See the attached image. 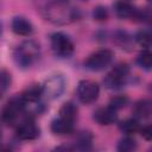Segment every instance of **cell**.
I'll return each instance as SVG.
<instances>
[{
	"label": "cell",
	"instance_id": "6da1fadb",
	"mask_svg": "<svg viewBox=\"0 0 152 152\" xmlns=\"http://www.w3.org/2000/svg\"><path fill=\"white\" fill-rule=\"evenodd\" d=\"M44 15L53 24H66L77 18L76 11L62 1L50 2L44 10Z\"/></svg>",
	"mask_w": 152,
	"mask_h": 152
},
{
	"label": "cell",
	"instance_id": "7a4b0ae2",
	"mask_svg": "<svg viewBox=\"0 0 152 152\" xmlns=\"http://www.w3.org/2000/svg\"><path fill=\"white\" fill-rule=\"evenodd\" d=\"M40 48L33 40H25L18 45L13 52V58L20 68L31 66L39 57Z\"/></svg>",
	"mask_w": 152,
	"mask_h": 152
},
{
	"label": "cell",
	"instance_id": "3957f363",
	"mask_svg": "<svg viewBox=\"0 0 152 152\" xmlns=\"http://www.w3.org/2000/svg\"><path fill=\"white\" fill-rule=\"evenodd\" d=\"M25 110V102L20 95L11 99L0 112V121L5 125H12Z\"/></svg>",
	"mask_w": 152,
	"mask_h": 152
},
{
	"label": "cell",
	"instance_id": "277c9868",
	"mask_svg": "<svg viewBox=\"0 0 152 152\" xmlns=\"http://www.w3.org/2000/svg\"><path fill=\"white\" fill-rule=\"evenodd\" d=\"M113 57H114V55L110 50L101 49V50L93 52L87 58L84 65L87 69H89L91 71H100V70H103L104 68H107L112 63Z\"/></svg>",
	"mask_w": 152,
	"mask_h": 152
},
{
	"label": "cell",
	"instance_id": "5b68a950",
	"mask_svg": "<svg viewBox=\"0 0 152 152\" xmlns=\"http://www.w3.org/2000/svg\"><path fill=\"white\" fill-rule=\"evenodd\" d=\"M128 74H129V68H128V65L126 63H119V64H116L108 72V75L104 78L106 87L107 88H110V89L121 87L126 82V80L128 77Z\"/></svg>",
	"mask_w": 152,
	"mask_h": 152
},
{
	"label": "cell",
	"instance_id": "8992f818",
	"mask_svg": "<svg viewBox=\"0 0 152 152\" xmlns=\"http://www.w3.org/2000/svg\"><path fill=\"white\" fill-rule=\"evenodd\" d=\"M51 48L56 55L62 56V57H69L74 52V43L66 34L62 32H57L52 34Z\"/></svg>",
	"mask_w": 152,
	"mask_h": 152
},
{
	"label": "cell",
	"instance_id": "52a82bcc",
	"mask_svg": "<svg viewBox=\"0 0 152 152\" xmlns=\"http://www.w3.org/2000/svg\"><path fill=\"white\" fill-rule=\"evenodd\" d=\"M100 94V88L96 82L91 80H83L78 83L77 96L83 103H91L96 101Z\"/></svg>",
	"mask_w": 152,
	"mask_h": 152
},
{
	"label": "cell",
	"instance_id": "ba28073f",
	"mask_svg": "<svg viewBox=\"0 0 152 152\" xmlns=\"http://www.w3.org/2000/svg\"><path fill=\"white\" fill-rule=\"evenodd\" d=\"M65 89V80L61 75H53L49 77L42 87L43 94H45L49 99L59 97Z\"/></svg>",
	"mask_w": 152,
	"mask_h": 152
},
{
	"label": "cell",
	"instance_id": "9c48e42d",
	"mask_svg": "<svg viewBox=\"0 0 152 152\" xmlns=\"http://www.w3.org/2000/svg\"><path fill=\"white\" fill-rule=\"evenodd\" d=\"M114 11H115L116 15L120 17V18H129L132 20H144L146 18L145 13L142 11L135 8L129 2L124 1V0H120V1L115 2Z\"/></svg>",
	"mask_w": 152,
	"mask_h": 152
},
{
	"label": "cell",
	"instance_id": "30bf717a",
	"mask_svg": "<svg viewBox=\"0 0 152 152\" xmlns=\"http://www.w3.org/2000/svg\"><path fill=\"white\" fill-rule=\"evenodd\" d=\"M38 135H39V128L30 119L23 121L17 127V137L21 140H33Z\"/></svg>",
	"mask_w": 152,
	"mask_h": 152
},
{
	"label": "cell",
	"instance_id": "8fae6325",
	"mask_svg": "<svg viewBox=\"0 0 152 152\" xmlns=\"http://www.w3.org/2000/svg\"><path fill=\"white\" fill-rule=\"evenodd\" d=\"M116 119H118L116 110L109 106L101 107L97 110H95V113H94V120L100 125H106V126L112 125L116 121Z\"/></svg>",
	"mask_w": 152,
	"mask_h": 152
},
{
	"label": "cell",
	"instance_id": "7c38bea8",
	"mask_svg": "<svg viewBox=\"0 0 152 152\" xmlns=\"http://www.w3.org/2000/svg\"><path fill=\"white\" fill-rule=\"evenodd\" d=\"M11 27H12V31L18 36H28L33 31L32 24L26 18H23V17H15L12 20Z\"/></svg>",
	"mask_w": 152,
	"mask_h": 152
},
{
	"label": "cell",
	"instance_id": "4fadbf2b",
	"mask_svg": "<svg viewBox=\"0 0 152 152\" xmlns=\"http://www.w3.org/2000/svg\"><path fill=\"white\" fill-rule=\"evenodd\" d=\"M51 131L58 135L69 134L74 131V122L62 119V118H58L51 122Z\"/></svg>",
	"mask_w": 152,
	"mask_h": 152
},
{
	"label": "cell",
	"instance_id": "5bb4252c",
	"mask_svg": "<svg viewBox=\"0 0 152 152\" xmlns=\"http://www.w3.org/2000/svg\"><path fill=\"white\" fill-rule=\"evenodd\" d=\"M152 113V104L148 100L138 101L133 108V114L139 119H147Z\"/></svg>",
	"mask_w": 152,
	"mask_h": 152
},
{
	"label": "cell",
	"instance_id": "9a60e30c",
	"mask_svg": "<svg viewBox=\"0 0 152 152\" xmlns=\"http://www.w3.org/2000/svg\"><path fill=\"white\" fill-rule=\"evenodd\" d=\"M40 95H43L42 87L31 86V87L27 88L20 96H21V99L24 100L25 104H27V103H36V102L40 99Z\"/></svg>",
	"mask_w": 152,
	"mask_h": 152
},
{
	"label": "cell",
	"instance_id": "2e32d148",
	"mask_svg": "<svg viewBox=\"0 0 152 152\" xmlns=\"http://www.w3.org/2000/svg\"><path fill=\"white\" fill-rule=\"evenodd\" d=\"M59 118L69 120V121H75L77 116V107L72 102H65L61 108H59Z\"/></svg>",
	"mask_w": 152,
	"mask_h": 152
},
{
	"label": "cell",
	"instance_id": "e0dca14e",
	"mask_svg": "<svg viewBox=\"0 0 152 152\" xmlns=\"http://www.w3.org/2000/svg\"><path fill=\"white\" fill-rule=\"evenodd\" d=\"M138 145H137V141L129 137H126V138H122L119 142H118V150L120 152H131V151H134L137 150Z\"/></svg>",
	"mask_w": 152,
	"mask_h": 152
},
{
	"label": "cell",
	"instance_id": "ac0fdd59",
	"mask_svg": "<svg viewBox=\"0 0 152 152\" xmlns=\"http://www.w3.org/2000/svg\"><path fill=\"white\" fill-rule=\"evenodd\" d=\"M138 63L141 68L146 69V70H150L151 66H152V53L150 52L148 49H145L142 52L139 53L138 56Z\"/></svg>",
	"mask_w": 152,
	"mask_h": 152
},
{
	"label": "cell",
	"instance_id": "d6986e66",
	"mask_svg": "<svg viewBox=\"0 0 152 152\" xmlns=\"http://www.w3.org/2000/svg\"><path fill=\"white\" fill-rule=\"evenodd\" d=\"M120 128L124 133L126 134H133V133H137L139 129H140V126H139V122L134 119H128L126 121H124L121 125H120Z\"/></svg>",
	"mask_w": 152,
	"mask_h": 152
},
{
	"label": "cell",
	"instance_id": "ffe728a7",
	"mask_svg": "<svg viewBox=\"0 0 152 152\" xmlns=\"http://www.w3.org/2000/svg\"><path fill=\"white\" fill-rule=\"evenodd\" d=\"M135 40L138 42L139 45H141L145 49H148L151 46V43H152L151 34L147 31H140V32H138L137 36H135Z\"/></svg>",
	"mask_w": 152,
	"mask_h": 152
},
{
	"label": "cell",
	"instance_id": "44dd1931",
	"mask_svg": "<svg viewBox=\"0 0 152 152\" xmlns=\"http://www.w3.org/2000/svg\"><path fill=\"white\" fill-rule=\"evenodd\" d=\"M128 102V99L124 95H118V96H114L110 99L109 101V107H112L113 109L118 110V109H121L124 108Z\"/></svg>",
	"mask_w": 152,
	"mask_h": 152
},
{
	"label": "cell",
	"instance_id": "7402d4cb",
	"mask_svg": "<svg viewBox=\"0 0 152 152\" xmlns=\"http://www.w3.org/2000/svg\"><path fill=\"white\" fill-rule=\"evenodd\" d=\"M11 83V75L6 70H0V97L7 90Z\"/></svg>",
	"mask_w": 152,
	"mask_h": 152
},
{
	"label": "cell",
	"instance_id": "603a6c76",
	"mask_svg": "<svg viewBox=\"0 0 152 152\" xmlns=\"http://www.w3.org/2000/svg\"><path fill=\"white\" fill-rule=\"evenodd\" d=\"M93 17H94V19L97 20V21H104V20H107V18H108V11H107L106 7L99 6V7L94 8Z\"/></svg>",
	"mask_w": 152,
	"mask_h": 152
},
{
	"label": "cell",
	"instance_id": "cb8c5ba5",
	"mask_svg": "<svg viewBox=\"0 0 152 152\" xmlns=\"http://www.w3.org/2000/svg\"><path fill=\"white\" fill-rule=\"evenodd\" d=\"M128 38H129V37H128V34H127L126 32H118L115 40H118V43H119L121 46H126V45L128 44V40H129Z\"/></svg>",
	"mask_w": 152,
	"mask_h": 152
},
{
	"label": "cell",
	"instance_id": "d4e9b609",
	"mask_svg": "<svg viewBox=\"0 0 152 152\" xmlns=\"http://www.w3.org/2000/svg\"><path fill=\"white\" fill-rule=\"evenodd\" d=\"M139 131H140L141 135H142L146 140H151V138H152V127H151V125L144 126V127L140 128Z\"/></svg>",
	"mask_w": 152,
	"mask_h": 152
},
{
	"label": "cell",
	"instance_id": "484cf974",
	"mask_svg": "<svg viewBox=\"0 0 152 152\" xmlns=\"http://www.w3.org/2000/svg\"><path fill=\"white\" fill-rule=\"evenodd\" d=\"M0 140H1V131H0Z\"/></svg>",
	"mask_w": 152,
	"mask_h": 152
},
{
	"label": "cell",
	"instance_id": "4316f807",
	"mask_svg": "<svg viewBox=\"0 0 152 152\" xmlns=\"http://www.w3.org/2000/svg\"><path fill=\"white\" fill-rule=\"evenodd\" d=\"M0 34H1V25H0Z\"/></svg>",
	"mask_w": 152,
	"mask_h": 152
}]
</instances>
